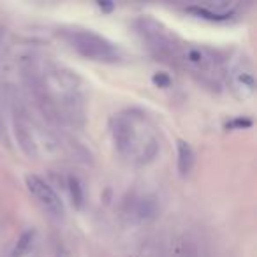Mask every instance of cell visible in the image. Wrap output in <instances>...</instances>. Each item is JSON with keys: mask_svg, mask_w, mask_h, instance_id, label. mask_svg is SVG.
I'll return each mask as SVG.
<instances>
[{"mask_svg": "<svg viewBox=\"0 0 257 257\" xmlns=\"http://www.w3.org/2000/svg\"><path fill=\"white\" fill-rule=\"evenodd\" d=\"M189 11H192L196 16H203L208 20H227L231 18L232 9L227 4H203V6H189Z\"/></svg>", "mask_w": 257, "mask_h": 257, "instance_id": "cell-6", "label": "cell"}, {"mask_svg": "<svg viewBox=\"0 0 257 257\" xmlns=\"http://www.w3.org/2000/svg\"><path fill=\"white\" fill-rule=\"evenodd\" d=\"M60 37L65 41L67 46H71L76 53L88 60L104 62V64H114L120 60V51L111 41L92 30L85 29H62Z\"/></svg>", "mask_w": 257, "mask_h": 257, "instance_id": "cell-4", "label": "cell"}, {"mask_svg": "<svg viewBox=\"0 0 257 257\" xmlns=\"http://www.w3.org/2000/svg\"><path fill=\"white\" fill-rule=\"evenodd\" d=\"M67 185H69V194H71L72 203H74L76 206H81L83 204V187H81V183H79V180L74 178V176H69Z\"/></svg>", "mask_w": 257, "mask_h": 257, "instance_id": "cell-10", "label": "cell"}, {"mask_svg": "<svg viewBox=\"0 0 257 257\" xmlns=\"http://www.w3.org/2000/svg\"><path fill=\"white\" fill-rule=\"evenodd\" d=\"M111 134L118 154L136 166L150 164L161 148L155 127L140 111H120L114 114Z\"/></svg>", "mask_w": 257, "mask_h": 257, "instance_id": "cell-2", "label": "cell"}, {"mask_svg": "<svg viewBox=\"0 0 257 257\" xmlns=\"http://www.w3.org/2000/svg\"><path fill=\"white\" fill-rule=\"evenodd\" d=\"M194 166V152L189 143L178 141V171L182 176H187Z\"/></svg>", "mask_w": 257, "mask_h": 257, "instance_id": "cell-8", "label": "cell"}, {"mask_svg": "<svg viewBox=\"0 0 257 257\" xmlns=\"http://www.w3.org/2000/svg\"><path fill=\"white\" fill-rule=\"evenodd\" d=\"M169 55L178 62H182L199 81L206 83V85H218L224 72V65L222 60L213 53L211 50L204 46H197V44H176L173 41Z\"/></svg>", "mask_w": 257, "mask_h": 257, "instance_id": "cell-3", "label": "cell"}, {"mask_svg": "<svg viewBox=\"0 0 257 257\" xmlns=\"http://www.w3.org/2000/svg\"><path fill=\"white\" fill-rule=\"evenodd\" d=\"M154 81L157 83V86H169L171 85V78H169L168 74H155L154 76Z\"/></svg>", "mask_w": 257, "mask_h": 257, "instance_id": "cell-11", "label": "cell"}, {"mask_svg": "<svg viewBox=\"0 0 257 257\" xmlns=\"http://www.w3.org/2000/svg\"><path fill=\"white\" fill-rule=\"evenodd\" d=\"M30 64V86L36 92L37 99L44 104V109L50 111L60 120L74 123L83 118V95L79 92V83L76 78L58 65L50 62Z\"/></svg>", "mask_w": 257, "mask_h": 257, "instance_id": "cell-1", "label": "cell"}, {"mask_svg": "<svg viewBox=\"0 0 257 257\" xmlns=\"http://www.w3.org/2000/svg\"><path fill=\"white\" fill-rule=\"evenodd\" d=\"M27 187L30 194L36 197V201L53 217H62L64 215V203L60 196L53 190V187L37 175L27 176Z\"/></svg>", "mask_w": 257, "mask_h": 257, "instance_id": "cell-5", "label": "cell"}, {"mask_svg": "<svg viewBox=\"0 0 257 257\" xmlns=\"http://www.w3.org/2000/svg\"><path fill=\"white\" fill-rule=\"evenodd\" d=\"M34 241V231H27L23 232L22 236H20L18 243H16L15 250H13V257H22L27 253V250L30 248V245H32Z\"/></svg>", "mask_w": 257, "mask_h": 257, "instance_id": "cell-9", "label": "cell"}, {"mask_svg": "<svg viewBox=\"0 0 257 257\" xmlns=\"http://www.w3.org/2000/svg\"><path fill=\"white\" fill-rule=\"evenodd\" d=\"M232 83L234 86L243 93V95H250L253 93L255 88V79H253V72L250 67L245 65H238V67L232 69Z\"/></svg>", "mask_w": 257, "mask_h": 257, "instance_id": "cell-7", "label": "cell"}]
</instances>
